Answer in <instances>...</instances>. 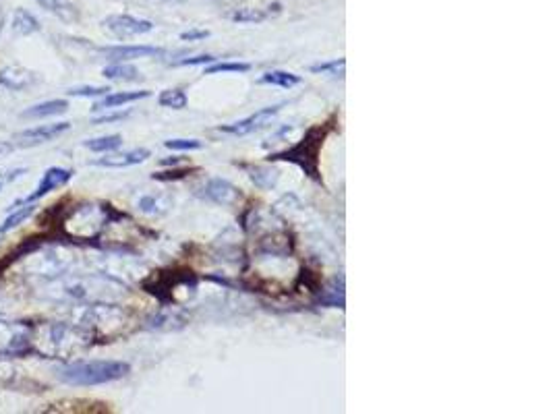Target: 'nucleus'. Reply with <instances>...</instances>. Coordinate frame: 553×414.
<instances>
[{
    "mask_svg": "<svg viewBox=\"0 0 553 414\" xmlns=\"http://www.w3.org/2000/svg\"><path fill=\"white\" fill-rule=\"evenodd\" d=\"M32 354L42 359L67 361L75 354L83 352L92 344V336L87 334L81 325L63 323V321H42L32 323Z\"/></svg>",
    "mask_w": 553,
    "mask_h": 414,
    "instance_id": "obj_1",
    "label": "nucleus"
},
{
    "mask_svg": "<svg viewBox=\"0 0 553 414\" xmlns=\"http://www.w3.org/2000/svg\"><path fill=\"white\" fill-rule=\"evenodd\" d=\"M129 371V363L123 361H77L65 365L58 371V377H61V381L69 383V386L92 388L119 381L125 375H129Z\"/></svg>",
    "mask_w": 553,
    "mask_h": 414,
    "instance_id": "obj_2",
    "label": "nucleus"
},
{
    "mask_svg": "<svg viewBox=\"0 0 553 414\" xmlns=\"http://www.w3.org/2000/svg\"><path fill=\"white\" fill-rule=\"evenodd\" d=\"M328 133H330V129L326 125L311 127L297 145L290 147V150L268 156V160L270 162H280V160L293 162V164L301 166L305 170V174L311 176L313 181L322 183V174H319V152H322V145H324Z\"/></svg>",
    "mask_w": 553,
    "mask_h": 414,
    "instance_id": "obj_3",
    "label": "nucleus"
},
{
    "mask_svg": "<svg viewBox=\"0 0 553 414\" xmlns=\"http://www.w3.org/2000/svg\"><path fill=\"white\" fill-rule=\"evenodd\" d=\"M112 218V210L108 205L100 203H81L63 218V228L67 239L92 241L98 239L102 230L108 226Z\"/></svg>",
    "mask_w": 553,
    "mask_h": 414,
    "instance_id": "obj_4",
    "label": "nucleus"
},
{
    "mask_svg": "<svg viewBox=\"0 0 553 414\" xmlns=\"http://www.w3.org/2000/svg\"><path fill=\"white\" fill-rule=\"evenodd\" d=\"M125 323V311L108 303H92L81 315V328L92 336V340L112 338L116 334H121Z\"/></svg>",
    "mask_w": 553,
    "mask_h": 414,
    "instance_id": "obj_5",
    "label": "nucleus"
},
{
    "mask_svg": "<svg viewBox=\"0 0 553 414\" xmlns=\"http://www.w3.org/2000/svg\"><path fill=\"white\" fill-rule=\"evenodd\" d=\"M25 257H29L27 272L40 276L48 282L69 274L73 265V253L61 245H50V247L40 245Z\"/></svg>",
    "mask_w": 553,
    "mask_h": 414,
    "instance_id": "obj_6",
    "label": "nucleus"
},
{
    "mask_svg": "<svg viewBox=\"0 0 553 414\" xmlns=\"http://www.w3.org/2000/svg\"><path fill=\"white\" fill-rule=\"evenodd\" d=\"M32 323L0 319V357L15 359L32 354Z\"/></svg>",
    "mask_w": 553,
    "mask_h": 414,
    "instance_id": "obj_7",
    "label": "nucleus"
},
{
    "mask_svg": "<svg viewBox=\"0 0 553 414\" xmlns=\"http://www.w3.org/2000/svg\"><path fill=\"white\" fill-rule=\"evenodd\" d=\"M106 32H110L114 38H137L143 34H150L154 29V23L148 19H139L133 15H110L102 21Z\"/></svg>",
    "mask_w": 553,
    "mask_h": 414,
    "instance_id": "obj_8",
    "label": "nucleus"
},
{
    "mask_svg": "<svg viewBox=\"0 0 553 414\" xmlns=\"http://www.w3.org/2000/svg\"><path fill=\"white\" fill-rule=\"evenodd\" d=\"M71 129V123H54V125H38L32 129H25L21 133H17L15 145L17 147H36V145H44L48 141H54L56 137L65 135Z\"/></svg>",
    "mask_w": 553,
    "mask_h": 414,
    "instance_id": "obj_9",
    "label": "nucleus"
},
{
    "mask_svg": "<svg viewBox=\"0 0 553 414\" xmlns=\"http://www.w3.org/2000/svg\"><path fill=\"white\" fill-rule=\"evenodd\" d=\"M280 108H282V106L261 108V110H257L255 114L243 118V121H239V123H232V125L220 127V131H222V133H228V135H239V137L251 135V133H255V131H259V129L268 127V125L274 121V118H276V114L280 112Z\"/></svg>",
    "mask_w": 553,
    "mask_h": 414,
    "instance_id": "obj_10",
    "label": "nucleus"
},
{
    "mask_svg": "<svg viewBox=\"0 0 553 414\" xmlns=\"http://www.w3.org/2000/svg\"><path fill=\"white\" fill-rule=\"evenodd\" d=\"M73 179V170H67V168H48L42 176V181L38 183V189L32 193V195H27L25 199L21 201H15L13 205H19V203H36L40 201L42 197H46L48 193H54L58 191L61 187H65L69 181Z\"/></svg>",
    "mask_w": 553,
    "mask_h": 414,
    "instance_id": "obj_11",
    "label": "nucleus"
},
{
    "mask_svg": "<svg viewBox=\"0 0 553 414\" xmlns=\"http://www.w3.org/2000/svg\"><path fill=\"white\" fill-rule=\"evenodd\" d=\"M197 197L216 205H235L241 197V191L224 179H212L197 191Z\"/></svg>",
    "mask_w": 553,
    "mask_h": 414,
    "instance_id": "obj_12",
    "label": "nucleus"
},
{
    "mask_svg": "<svg viewBox=\"0 0 553 414\" xmlns=\"http://www.w3.org/2000/svg\"><path fill=\"white\" fill-rule=\"evenodd\" d=\"M100 52L110 63H127V61H137V58L164 56V50L156 46H106V48H100Z\"/></svg>",
    "mask_w": 553,
    "mask_h": 414,
    "instance_id": "obj_13",
    "label": "nucleus"
},
{
    "mask_svg": "<svg viewBox=\"0 0 553 414\" xmlns=\"http://www.w3.org/2000/svg\"><path fill=\"white\" fill-rule=\"evenodd\" d=\"M36 83V75L21 65H9L0 69V85L11 92H25Z\"/></svg>",
    "mask_w": 553,
    "mask_h": 414,
    "instance_id": "obj_14",
    "label": "nucleus"
},
{
    "mask_svg": "<svg viewBox=\"0 0 553 414\" xmlns=\"http://www.w3.org/2000/svg\"><path fill=\"white\" fill-rule=\"evenodd\" d=\"M148 158H150V150H143V147H139V150H131V152H123V154H108V156L96 160L94 164L102 166V168H129V166H137V164L145 162Z\"/></svg>",
    "mask_w": 553,
    "mask_h": 414,
    "instance_id": "obj_15",
    "label": "nucleus"
},
{
    "mask_svg": "<svg viewBox=\"0 0 553 414\" xmlns=\"http://www.w3.org/2000/svg\"><path fill=\"white\" fill-rule=\"evenodd\" d=\"M150 98V92L148 90H141V92H116V94H106L96 106L94 110H110V108H119V106H125V104H131V102H137V100H145Z\"/></svg>",
    "mask_w": 553,
    "mask_h": 414,
    "instance_id": "obj_16",
    "label": "nucleus"
},
{
    "mask_svg": "<svg viewBox=\"0 0 553 414\" xmlns=\"http://www.w3.org/2000/svg\"><path fill=\"white\" fill-rule=\"evenodd\" d=\"M67 110H69L67 100H48V102H40L36 106H29L21 116L23 118H50V116L65 114Z\"/></svg>",
    "mask_w": 553,
    "mask_h": 414,
    "instance_id": "obj_17",
    "label": "nucleus"
},
{
    "mask_svg": "<svg viewBox=\"0 0 553 414\" xmlns=\"http://www.w3.org/2000/svg\"><path fill=\"white\" fill-rule=\"evenodd\" d=\"M11 27H13V34H17V36H32V34L40 32V21L29 11L17 9L13 13Z\"/></svg>",
    "mask_w": 553,
    "mask_h": 414,
    "instance_id": "obj_18",
    "label": "nucleus"
},
{
    "mask_svg": "<svg viewBox=\"0 0 553 414\" xmlns=\"http://www.w3.org/2000/svg\"><path fill=\"white\" fill-rule=\"evenodd\" d=\"M36 212V203H19V205H11L9 207V216L5 220V224L0 226V232H9L17 226H21L27 218H32Z\"/></svg>",
    "mask_w": 553,
    "mask_h": 414,
    "instance_id": "obj_19",
    "label": "nucleus"
},
{
    "mask_svg": "<svg viewBox=\"0 0 553 414\" xmlns=\"http://www.w3.org/2000/svg\"><path fill=\"white\" fill-rule=\"evenodd\" d=\"M102 75L110 81H139L141 79V73L133 65H127V63H112V65L104 67Z\"/></svg>",
    "mask_w": 553,
    "mask_h": 414,
    "instance_id": "obj_20",
    "label": "nucleus"
},
{
    "mask_svg": "<svg viewBox=\"0 0 553 414\" xmlns=\"http://www.w3.org/2000/svg\"><path fill=\"white\" fill-rule=\"evenodd\" d=\"M123 145V137L121 135H106V137H98V139H87L85 147L90 152L96 154H110L114 150H119Z\"/></svg>",
    "mask_w": 553,
    "mask_h": 414,
    "instance_id": "obj_21",
    "label": "nucleus"
},
{
    "mask_svg": "<svg viewBox=\"0 0 553 414\" xmlns=\"http://www.w3.org/2000/svg\"><path fill=\"white\" fill-rule=\"evenodd\" d=\"M261 83H270V85H278V87H295L297 83H301V77L295 73L288 71H268L264 77L259 79Z\"/></svg>",
    "mask_w": 553,
    "mask_h": 414,
    "instance_id": "obj_22",
    "label": "nucleus"
},
{
    "mask_svg": "<svg viewBox=\"0 0 553 414\" xmlns=\"http://www.w3.org/2000/svg\"><path fill=\"white\" fill-rule=\"evenodd\" d=\"M36 3H38L42 9L54 13L56 17H61V19H75V9L67 3V0H36Z\"/></svg>",
    "mask_w": 553,
    "mask_h": 414,
    "instance_id": "obj_23",
    "label": "nucleus"
},
{
    "mask_svg": "<svg viewBox=\"0 0 553 414\" xmlns=\"http://www.w3.org/2000/svg\"><path fill=\"white\" fill-rule=\"evenodd\" d=\"M158 102H160V106H164V108L183 110V108H187L189 98H187V94H185L183 90H166V92L160 94Z\"/></svg>",
    "mask_w": 553,
    "mask_h": 414,
    "instance_id": "obj_24",
    "label": "nucleus"
},
{
    "mask_svg": "<svg viewBox=\"0 0 553 414\" xmlns=\"http://www.w3.org/2000/svg\"><path fill=\"white\" fill-rule=\"evenodd\" d=\"M139 210L143 214H150V216H160L168 210V203L162 199V197H154V195H145L139 199L137 203Z\"/></svg>",
    "mask_w": 553,
    "mask_h": 414,
    "instance_id": "obj_25",
    "label": "nucleus"
},
{
    "mask_svg": "<svg viewBox=\"0 0 553 414\" xmlns=\"http://www.w3.org/2000/svg\"><path fill=\"white\" fill-rule=\"evenodd\" d=\"M276 179H278V172H274V170H264V168H253L251 170V181L261 189L274 187Z\"/></svg>",
    "mask_w": 553,
    "mask_h": 414,
    "instance_id": "obj_26",
    "label": "nucleus"
},
{
    "mask_svg": "<svg viewBox=\"0 0 553 414\" xmlns=\"http://www.w3.org/2000/svg\"><path fill=\"white\" fill-rule=\"evenodd\" d=\"M110 90L108 87H96V85H81V87H71L67 92L73 98H100L106 96Z\"/></svg>",
    "mask_w": 553,
    "mask_h": 414,
    "instance_id": "obj_27",
    "label": "nucleus"
},
{
    "mask_svg": "<svg viewBox=\"0 0 553 414\" xmlns=\"http://www.w3.org/2000/svg\"><path fill=\"white\" fill-rule=\"evenodd\" d=\"M164 145L174 152H191V150H201L203 147L199 139H168L164 141Z\"/></svg>",
    "mask_w": 553,
    "mask_h": 414,
    "instance_id": "obj_28",
    "label": "nucleus"
},
{
    "mask_svg": "<svg viewBox=\"0 0 553 414\" xmlns=\"http://www.w3.org/2000/svg\"><path fill=\"white\" fill-rule=\"evenodd\" d=\"M251 65L247 63H216L210 69H206V75H216V73H247Z\"/></svg>",
    "mask_w": 553,
    "mask_h": 414,
    "instance_id": "obj_29",
    "label": "nucleus"
},
{
    "mask_svg": "<svg viewBox=\"0 0 553 414\" xmlns=\"http://www.w3.org/2000/svg\"><path fill=\"white\" fill-rule=\"evenodd\" d=\"M336 282L338 280H334V286L324 292V297L319 299V303L328 305V307H342L344 305V290H342V286L336 290Z\"/></svg>",
    "mask_w": 553,
    "mask_h": 414,
    "instance_id": "obj_30",
    "label": "nucleus"
},
{
    "mask_svg": "<svg viewBox=\"0 0 553 414\" xmlns=\"http://www.w3.org/2000/svg\"><path fill=\"white\" fill-rule=\"evenodd\" d=\"M268 17V13H261L257 9H241L237 13H232V21H239V23H255V21H264Z\"/></svg>",
    "mask_w": 553,
    "mask_h": 414,
    "instance_id": "obj_31",
    "label": "nucleus"
},
{
    "mask_svg": "<svg viewBox=\"0 0 553 414\" xmlns=\"http://www.w3.org/2000/svg\"><path fill=\"white\" fill-rule=\"evenodd\" d=\"M216 58L210 56V54H203V56H193V58H183V61H174L172 65L174 67H195V65H210L214 63Z\"/></svg>",
    "mask_w": 553,
    "mask_h": 414,
    "instance_id": "obj_32",
    "label": "nucleus"
},
{
    "mask_svg": "<svg viewBox=\"0 0 553 414\" xmlns=\"http://www.w3.org/2000/svg\"><path fill=\"white\" fill-rule=\"evenodd\" d=\"M129 116V110H123V112H110V114H104V116H96L94 118V125H108V123H119V121H125V118Z\"/></svg>",
    "mask_w": 553,
    "mask_h": 414,
    "instance_id": "obj_33",
    "label": "nucleus"
},
{
    "mask_svg": "<svg viewBox=\"0 0 553 414\" xmlns=\"http://www.w3.org/2000/svg\"><path fill=\"white\" fill-rule=\"evenodd\" d=\"M187 174H189V170H170V172H160V174H154V181H179V179H185Z\"/></svg>",
    "mask_w": 553,
    "mask_h": 414,
    "instance_id": "obj_34",
    "label": "nucleus"
},
{
    "mask_svg": "<svg viewBox=\"0 0 553 414\" xmlns=\"http://www.w3.org/2000/svg\"><path fill=\"white\" fill-rule=\"evenodd\" d=\"M342 67H344V58H340V61H332V63L315 65V67H311V73H334V71H338Z\"/></svg>",
    "mask_w": 553,
    "mask_h": 414,
    "instance_id": "obj_35",
    "label": "nucleus"
},
{
    "mask_svg": "<svg viewBox=\"0 0 553 414\" xmlns=\"http://www.w3.org/2000/svg\"><path fill=\"white\" fill-rule=\"evenodd\" d=\"M21 174H25V168H17V170H9L0 174V191H3L9 183H13L15 179H19Z\"/></svg>",
    "mask_w": 553,
    "mask_h": 414,
    "instance_id": "obj_36",
    "label": "nucleus"
},
{
    "mask_svg": "<svg viewBox=\"0 0 553 414\" xmlns=\"http://www.w3.org/2000/svg\"><path fill=\"white\" fill-rule=\"evenodd\" d=\"M210 36V32H199V29H191V32H185L181 34V40H189V42H195V40H206Z\"/></svg>",
    "mask_w": 553,
    "mask_h": 414,
    "instance_id": "obj_37",
    "label": "nucleus"
},
{
    "mask_svg": "<svg viewBox=\"0 0 553 414\" xmlns=\"http://www.w3.org/2000/svg\"><path fill=\"white\" fill-rule=\"evenodd\" d=\"M3 25H5V17H3V11H0V34H3Z\"/></svg>",
    "mask_w": 553,
    "mask_h": 414,
    "instance_id": "obj_38",
    "label": "nucleus"
},
{
    "mask_svg": "<svg viewBox=\"0 0 553 414\" xmlns=\"http://www.w3.org/2000/svg\"><path fill=\"white\" fill-rule=\"evenodd\" d=\"M164 3H183V0H164Z\"/></svg>",
    "mask_w": 553,
    "mask_h": 414,
    "instance_id": "obj_39",
    "label": "nucleus"
},
{
    "mask_svg": "<svg viewBox=\"0 0 553 414\" xmlns=\"http://www.w3.org/2000/svg\"><path fill=\"white\" fill-rule=\"evenodd\" d=\"M0 236H3V232H0Z\"/></svg>",
    "mask_w": 553,
    "mask_h": 414,
    "instance_id": "obj_40",
    "label": "nucleus"
}]
</instances>
